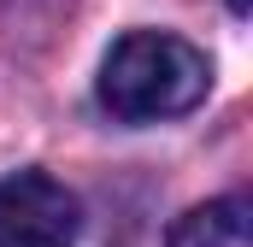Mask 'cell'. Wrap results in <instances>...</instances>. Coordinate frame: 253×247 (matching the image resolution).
<instances>
[{"mask_svg":"<svg viewBox=\"0 0 253 247\" xmlns=\"http://www.w3.org/2000/svg\"><path fill=\"white\" fill-rule=\"evenodd\" d=\"M206 88H212L206 53L171 30H129L100 65V106L118 124L183 118L206 100Z\"/></svg>","mask_w":253,"mask_h":247,"instance_id":"6da1fadb","label":"cell"},{"mask_svg":"<svg viewBox=\"0 0 253 247\" xmlns=\"http://www.w3.org/2000/svg\"><path fill=\"white\" fill-rule=\"evenodd\" d=\"M77 194L47 171L0 177V247H71L77 242Z\"/></svg>","mask_w":253,"mask_h":247,"instance_id":"7a4b0ae2","label":"cell"},{"mask_svg":"<svg viewBox=\"0 0 253 247\" xmlns=\"http://www.w3.org/2000/svg\"><path fill=\"white\" fill-rule=\"evenodd\" d=\"M165 247H248V200L224 194V200L189 206L165 230Z\"/></svg>","mask_w":253,"mask_h":247,"instance_id":"3957f363","label":"cell"},{"mask_svg":"<svg viewBox=\"0 0 253 247\" xmlns=\"http://www.w3.org/2000/svg\"><path fill=\"white\" fill-rule=\"evenodd\" d=\"M230 12H236V18H248V0H230Z\"/></svg>","mask_w":253,"mask_h":247,"instance_id":"277c9868","label":"cell"}]
</instances>
